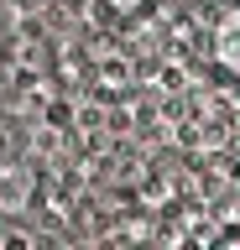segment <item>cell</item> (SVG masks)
I'll list each match as a JSON object with an SVG mask.
<instances>
[{
	"mask_svg": "<svg viewBox=\"0 0 240 250\" xmlns=\"http://www.w3.org/2000/svg\"><path fill=\"white\" fill-rule=\"evenodd\" d=\"M209 47H214V62H219L224 73L240 78V5L214 21V42H209Z\"/></svg>",
	"mask_w": 240,
	"mask_h": 250,
	"instance_id": "cell-1",
	"label": "cell"
},
{
	"mask_svg": "<svg viewBox=\"0 0 240 250\" xmlns=\"http://www.w3.org/2000/svg\"><path fill=\"white\" fill-rule=\"evenodd\" d=\"M0 198H5V208H16V203L26 198V177H21V172H11V177H0Z\"/></svg>",
	"mask_w": 240,
	"mask_h": 250,
	"instance_id": "cell-2",
	"label": "cell"
},
{
	"mask_svg": "<svg viewBox=\"0 0 240 250\" xmlns=\"http://www.w3.org/2000/svg\"><path fill=\"white\" fill-rule=\"evenodd\" d=\"M115 11H136V5H141V0H110Z\"/></svg>",
	"mask_w": 240,
	"mask_h": 250,
	"instance_id": "cell-3",
	"label": "cell"
}]
</instances>
